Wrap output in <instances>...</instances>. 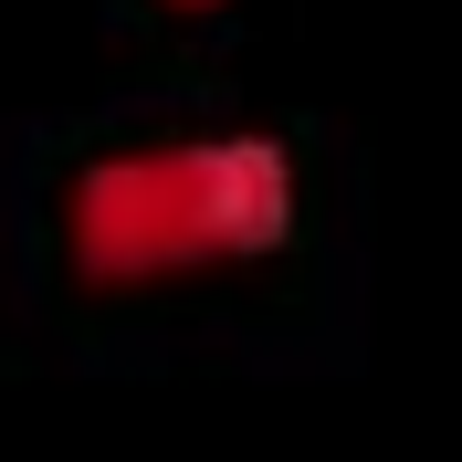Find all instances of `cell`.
<instances>
[{
    "label": "cell",
    "mask_w": 462,
    "mask_h": 462,
    "mask_svg": "<svg viewBox=\"0 0 462 462\" xmlns=\"http://www.w3.org/2000/svg\"><path fill=\"white\" fill-rule=\"evenodd\" d=\"M106 200L137 210L126 231L137 263H221V253H273L294 189L263 137H231V147H169L147 169H106Z\"/></svg>",
    "instance_id": "1"
}]
</instances>
